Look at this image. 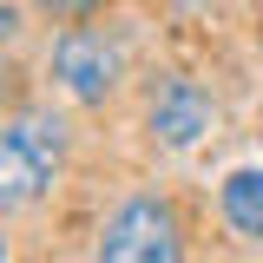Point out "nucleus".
Segmentation results:
<instances>
[{"label":"nucleus","mask_w":263,"mask_h":263,"mask_svg":"<svg viewBox=\"0 0 263 263\" xmlns=\"http://www.w3.org/2000/svg\"><path fill=\"white\" fill-rule=\"evenodd\" d=\"M66 164V125L53 112H27L0 125V211H27L53 191Z\"/></svg>","instance_id":"1"},{"label":"nucleus","mask_w":263,"mask_h":263,"mask_svg":"<svg viewBox=\"0 0 263 263\" xmlns=\"http://www.w3.org/2000/svg\"><path fill=\"white\" fill-rule=\"evenodd\" d=\"M99 263H184V224L164 197H125L99 230Z\"/></svg>","instance_id":"2"},{"label":"nucleus","mask_w":263,"mask_h":263,"mask_svg":"<svg viewBox=\"0 0 263 263\" xmlns=\"http://www.w3.org/2000/svg\"><path fill=\"white\" fill-rule=\"evenodd\" d=\"M53 79H60L72 99L99 105V99L119 86V46H112L105 33H92V27H66L60 40H53Z\"/></svg>","instance_id":"3"},{"label":"nucleus","mask_w":263,"mask_h":263,"mask_svg":"<svg viewBox=\"0 0 263 263\" xmlns=\"http://www.w3.org/2000/svg\"><path fill=\"white\" fill-rule=\"evenodd\" d=\"M145 125H152V138L158 145H171V152H191L197 138L211 132V99H204V86L197 79H158L152 86V105H145Z\"/></svg>","instance_id":"4"},{"label":"nucleus","mask_w":263,"mask_h":263,"mask_svg":"<svg viewBox=\"0 0 263 263\" xmlns=\"http://www.w3.org/2000/svg\"><path fill=\"white\" fill-rule=\"evenodd\" d=\"M217 204H224V217H230L237 237H257L263 243V171H230Z\"/></svg>","instance_id":"5"},{"label":"nucleus","mask_w":263,"mask_h":263,"mask_svg":"<svg viewBox=\"0 0 263 263\" xmlns=\"http://www.w3.org/2000/svg\"><path fill=\"white\" fill-rule=\"evenodd\" d=\"M40 7H46V13H60V20H86L99 0H40Z\"/></svg>","instance_id":"6"},{"label":"nucleus","mask_w":263,"mask_h":263,"mask_svg":"<svg viewBox=\"0 0 263 263\" xmlns=\"http://www.w3.org/2000/svg\"><path fill=\"white\" fill-rule=\"evenodd\" d=\"M13 33H20V7H13V0H0V40H13Z\"/></svg>","instance_id":"7"},{"label":"nucleus","mask_w":263,"mask_h":263,"mask_svg":"<svg viewBox=\"0 0 263 263\" xmlns=\"http://www.w3.org/2000/svg\"><path fill=\"white\" fill-rule=\"evenodd\" d=\"M13 86H20V79H13V72H7V66H0V112H7V105H13Z\"/></svg>","instance_id":"8"},{"label":"nucleus","mask_w":263,"mask_h":263,"mask_svg":"<svg viewBox=\"0 0 263 263\" xmlns=\"http://www.w3.org/2000/svg\"><path fill=\"white\" fill-rule=\"evenodd\" d=\"M0 263H7V237H0Z\"/></svg>","instance_id":"9"}]
</instances>
